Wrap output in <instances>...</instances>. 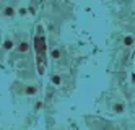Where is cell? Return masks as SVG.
<instances>
[{
  "mask_svg": "<svg viewBox=\"0 0 135 130\" xmlns=\"http://www.w3.org/2000/svg\"><path fill=\"white\" fill-rule=\"evenodd\" d=\"M134 42H135V37L134 36H125V37H124V46L129 47V46H132Z\"/></svg>",
  "mask_w": 135,
  "mask_h": 130,
  "instance_id": "6da1fadb",
  "label": "cell"
},
{
  "mask_svg": "<svg viewBox=\"0 0 135 130\" xmlns=\"http://www.w3.org/2000/svg\"><path fill=\"white\" fill-rule=\"evenodd\" d=\"M51 55H52V59H55V60H59V59L62 57V52H60L59 49H54V50L51 52Z\"/></svg>",
  "mask_w": 135,
  "mask_h": 130,
  "instance_id": "7a4b0ae2",
  "label": "cell"
},
{
  "mask_svg": "<svg viewBox=\"0 0 135 130\" xmlns=\"http://www.w3.org/2000/svg\"><path fill=\"white\" fill-rule=\"evenodd\" d=\"M13 13H15V10L11 8V7H7V8L3 10V15L5 16H13Z\"/></svg>",
  "mask_w": 135,
  "mask_h": 130,
  "instance_id": "3957f363",
  "label": "cell"
},
{
  "mask_svg": "<svg viewBox=\"0 0 135 130\" xmlns=\"http://www.w3.org/2000/svg\"><path fill=\"white\" fill-rule=\"evenodd\" d=\"M28 47H29V46H28V42H21V44L18 46V50H20V52H26Z\"/></svg>",
  "mask_w": 135,
  "mask_h": 130,
  "instance_id": "277c9868",
  "label": "cell"
},
{
  "mask_svg": "<svg viewBox=\"0 0 135 130\" xmlns=\"http://www.w3.org/2000/svg\"><path fill=\"white\" fill-rule=\"evenodd\" d=\"M52 83L57 85V86H59V85H62V80H60V76H59V75H54V76H52Z\"/></svg>",
  "mask_w": 135,
  "mask_h": 130,
  "instance_id": "5b68a950",
  "label": "cell"
},
{
  "mask_svg": "<svg viewBox=\"0 0 135 130\" xmlns=\"http://www.w3.org/2000/svg\"><path fill=\"white\" fill-rule=\"evenodd\" d=\"M26 94H36V88H34V86H28L26 88Z\"/></svg>",
  "mask_w": 135,
  "mask_h": 130,
  "instance_id": "8992f818",
  "label": "cell"
},
{
  "mask_svg": "<svg viewBox=\"0 0 135 130\" xmlns=\"http://www.w3.org/2000/svg\"><path fill=\"white\" fill-rule=\"evenodd\" d=\"M3 47L8 50V49H11L13 47V41H5V44H3Z\"/></svg>",
  "mask_w": 135,
  "mask_h": 130,
  "instance_id": "52a82bcc",
  "label": "cell"
},
{
  "mask_svg": "<svg viewBox=\"0 0 135 130\" xmlns=\"http://www.w3.org/2000/svg\"><path fill=\"white\" fill-rule=\"evenodd\" d=\"M114 111L116 112H122L124 111V106H122V104H116V106H114Z\"/></svg>",
  "mask_w": 135,
  "mask_h": 130,
  "instance_id": "ba28073f",
  "label": "cell"
},
{
  "mask_svg": "<svg viewBox=\"0 0 135 130\" xmlns=\"http://www.w3.org/2000/svg\"><path fill=\"white\" fill-rule=\"evenodd\" d=\"M20 15H26V10H25V8H20Z\"/></svg>",
  "mask_w": 135,
  "mask_h": 130,
  "instance_id": "9c48e42d",
  "label": "cell"
}]
</instances>
